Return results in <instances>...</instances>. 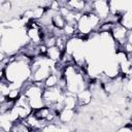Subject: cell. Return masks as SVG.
Listing matches in <instances>:
<instances>
[{
    "mask_svg": "<svg viewBox=\"0 0 132 132\" xmlns=\"http://www.w3.org/2000/svg\"><path fill=\"white\" fill-rule=\"evenodd\" d=\"M43 101L45 106H53L56 103L63 102L65 98V91L62 90L59 86L54 88H45L43 91Z\"/></svg>",
    "mask_w": 132,
    "mask_h": 132,
    "instance_id": "6da1fadb",
    "label": "cell"
},
{
    "mask_svg": "<svg viewBox=\"0 0 132 132\" xmlns=\"http://www.w3.org/2000/svg\"><path fill=\"white\" fill-rule=\"evenodd\" d=\"M128 32H129V30L125 26H123L121 23L113 25V27L110 31V35H111V37H112V39L117 45V50L123 47V45L127 42Z\"/></svg>",
    "mask_w": 132,
    "mask_h": 132,
    "instance_id": "7a4b0ae2",
    "label": "cell"
},
{
    "mask_svg": "<svg viewBox=\"0 0 132 132\" xmlns=\"http://www.w3.org/2000/svg\"><path fill=\"white\" fill-rule=\"evenodd\" d=\"M93 12L101 20V22H105L110 14L109 1H93Z\"/></svg>",
    "mask_w": 132,
    "mask_h": 132,
    "instance_id": "3957f363",
    "label": "cell"
},
{
    "mask_svg": "<svg viewBox=\"0 0 132 132\" xmlns=\"http://www.w3.org/2000/svg\"><path fill=\"white\" fill-rule=\"evenodd\" d=\"M76 110L74 109H68V108H63L60 112H59V120L61 122L62 125H66V124H71L76 116Z\"/></svg>",
    "mask_w": 132,
    "mask_h": 132,
    "instance_id": "277c9868",
    "label": "cell"
},
{
    "mask_svg": "<svg viewBox=\"0 0 132 132\" xmlns=\"http://www.w3.org/2000/svg\"><path fill=\"white\" fill-rule=\"evenodd\" d=\"M76 99H77L78 106H87V105H89L92 102V99H93L92 91L88 88V89H85V90L78 92L76 94Z\"/></svg>",
    "mask_w": 132,
    "mask_h": 132,
    "instance_id": "5b68a950",
    "label": "cell"
},
{
    "mask_svg": "<svg viewBox=\"0 0 132 132\" xmlns=\"http://www.w3.org/2000/svg\"><path fill=\"white\" fill-rule=\"evenodd\" d=\"M45 56L53 62H60L62 59V56H63V52L58 46L55 45L52 47H47Z\"/></svg>",
    "mask_w": 132,
    "mask_h": 132,
    "instance_id": "8992f818",
    "label": "cell"
},
{
    "mask_svg": "<svg viewBox=\"0 0 132 132\" xmlns=\"http://www.w3.org/2000/svg\"><path fill=\"white\" fill-rule=\"evenodd\" d=\"M85 5H86V1H81V0H71V1H67L66 2V6L70 10H72L74 12L84 13Z\"/></svg>",
    "mask_w": 132,
    "mask_h": 132,
    "instance_id": "52a82bcc",
    "label": "cell"
},
{
    "mask_svg": "<svg viewBox=\"0 0 132 132\" xmlns=\"http://www.w3.org/2000/svg\"><path fill=\"white\" fill-rule=\"evenodd\" d=\"M63 75V73H56V72H53L52 74L48 75V77L44 80L43 85H44V88H54V87H57L59 85V79L60 77Z\"/></svg>",
    "mask_w": 132,
    "mask_h": 132,
    "instance_id": "ba28073f",
    "label": "cell"
},
{
    "mask_svg": "<svg viewBox=\"0 0 132 132\" xmlns=\"http://www.w3.org/2000/svg\"><path fill=\"white\" fill-rule=\"evenodd\" d=\"M52 23H53L54 28H56V29H60V30H62V29L64 28V26L66 25V21H65V19L62 16V14H61L59 11H56V12L54 13Z\"/></svg>",
    "mask_w": 132,
    "mask_h": 132,
    "instance_id": "9c48e42d",
    "label": "cell"
},
{
    "mask_svg": "<svg viewBox=\"0 0 132 132\" xmlns=\"http://www.w3.org/2000/svg\"><path fill=\"white\" fill-rule=\"evenodd\" d=\"M123 91L125 92V94L131 98L132 97V77L130 78H124L123 81Z\"/></svg>",
    "mask_w": 132,
    "mask_h": 132,
    "instance_id": "30bf717a",
    "label": "cell"
},
{
    "mask_svg": "<svg viewBox=\"0 0 132 132\" xmlns=\"http://www.w3.org/2000/svg\"><path fill=\"white\" fill-rule=\"evenodd\" d=\"M116 132H132V126L129 124V122L127 124H125L123 127L119 128Z\"/></svg>",
    "mask_w": 132,
    "mask_h": 132,
    "instance_id": "8fae6325",
    "label": "cell"
},
{
    "mask_svg": "<svg viewBox=\"0 0 132 132\" xmlns=\"http://www.w3.org/2000/svg\"><path fill=\"white\" fill-rule=\"evenodd\" d=\"M129 124L132 126V111H131L130 114H129Z\"/></svg>",
    "mask_w": 132,
    "mask_h": 132,
    "instance_id": "7c38bea8",
    "label": "cell"
}]
</instances>
